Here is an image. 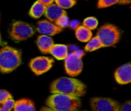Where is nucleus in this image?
Wrapping results in <instances>:
<instances>
[{
	"label": "nucleus",
	"instance_id": "1",
	"mask_svg": "<svg viewBox=\"0 0 131 111\" xmlns=\"http://www.w3.org/2000/svg\"><path fill=\"white\" fill-rule=\"evenodd\" d=\"M52 93H61L80 97L86 93V86L79 80L71 77H61L51 83Z\"/></svg>",
	"mask_w": 131,
	"mask_h": 111
},
{
	"label": "nucleus",
	"instance_id": "2",
	"mask_svg": "<svg viewBox=\"0 0 131 111\" xmlns=\"http://www.w3.org/2000/svg\"><path fill=\"white\" fill-rule=\"evenodd\" d=\"M46 104L52 110L75 111L81 106V100L77 97L61 93H53L47 99Z\"/></svg>",
	"mask_w": 131,
	"mask_h": 111
},
{
	"label": "nucleus",
	"instance_id": "3",
	"mask_svg": "<svg viewBox=\"0 0 131 111\" xmlns=\"http://www.w3.org/2000/svg\"><path fill=\"white\" fill-rule=\"evenodd\" d=\"M21 64L20 51L10 46L3 47L0 50V72L10 73Z\"/></svg>",
	"mask_w": 131,
	"mask_h": 111
},
{
	"label": "nucleus",
	"instance_id": "4",
	"mask_svg": "<svg viewBox=\"0 0 131 111\" xmlns=\"http://www.w3.org/2000/svg\"><path fill=\"white\" fill-rule=\"evenodd\" d=\"M97 37L101 41L102 47H109L115 45L119 41L121 33L117 27L107 24L100 28Z\"/></svg>",
	"mask_w": 131,
	"mask_h": 111
},
{
	"label": "nucleus",
	"instance_id": "5",
	"mask_svg": "<svg viewBox=\"0 0 131 111\" xmlns=\"http://www.w3.org/2000/svg\"><path fill=\"white\" fill-rule=\"evenodd\" d=\"M35 34L33 27L29 24L21 21H15L12 24L10 37L16 42L25 40Z\"/></svg>",
	"mask_w": 131,
	"mask_h": 111
},
{
	"label": "nucleus",
	"instance_id": "6",
	"mask_svg": "<svg viewBox=\"0 0 131 111\" xmlns=\"http://www.w3.org/2000/svg\"><path fill=\"white\" fill-rule=\"evenodd\" d=\"M90 105L94 111H118L121 107L120 103L107 98H92L90 100Z\"/></svg>",
	"mask_w": 131,
	"mask_h": 111
},
{
	"label": "nucleus",
	"instance_id": "7",
	"mask_svg": "<svg viewBox=\"0 0 131 111\" xmlns=\"http://www.w3.org/2000/svg\"><path fill=\"white\" fill-rule=\"evenodd\" d=\"M65 68L67 74L72 77H75L81 72L83 69V62L80 57L74 53H68L65 58Z\"/></svg>",
	"mask_w": 131,
	"mask_h": 111
},
{
	"label": "nucleus",
	"instance_id": "8",
	"mask_svg": "<svg viewBox=\"0 0 131 111\" xmlns=\"http://www.w3.org/2000/svg\"><path fill=\"white\" fill-rule=\"evenodd\" d=\"M54 60L47 57H38L33 58L29 63L31 71L36 75L43 74L52 67Z\"/></svg>",
	"mask_w": 131,
	"mask_h": 111
},
{
	"label": "nucleus",
	"instance_id": "9",
	"mask_svg": "<svg viewBox=\"0 0 131 111\" xmlns=\"http://www.w3.org/2000/svg\"><path fill=\"white\" fill-rule=\"evenodd\" d=\"M37 30L38 33L43 35L52 36L61 33L63 30V28L60 27L47 20H43L38 22Z\"/></svg>",
	"mask_w": 131,
	"mask_h": 111
},
{
	"label": "nucleus",
	"instance_id": "10",
	"mask_svg": "<svg viewBox=\"0 0 131 111\" xmlns=\"http://www.w3.org/2000/svg\"><path fill=\"white\" fill-rule=\"evenodd\" d=\"M115 78L120 85H126L131 81V64H126L118 67L115 72Z\"/></svg>",
	"mask_w": 131,
	"mask_h": 111
},
{
	"label": "nucleus",
	"instance_id": "11",
	"mask_svg": "<svg viewBox=\"0 0 131 111\" xmlns=\"http://www.w3.org/2000/svg\"><path fill=\"white\" fill-rule=\"evenodd\" d=\"M44 15L50 21L55 22L61 17L67 15V12L56 3H52L46 6Z\"/></svg>",
	"mask_w": 131,
	"mask_h": 111
},
{
	"label": "nucleus",
	"instance_id": "12",
	"mask_svg": "<svg viewBox=\"0 0 131 111\" xmlns=\"http://www.w3.org/2000/svg\"><path fill=\"white\" fill-rule=\"evenodd\" d=\"M37 43L39 50L43 53H50V50L54 45L53 39L46 35L39 36L37 38Z\"/></svg>",
	"mask_w": 131,
	"mask_h": 111
},
{
	"label": "nucleus",
	"instance_id": "13",
	"mask_svg": "<svg viewBox=\"0 0 131 111\" xmlns=\"http://www.w3.org/2000/svg\"><path fill=\"white\" fill-rule=\"evenodd\" d=\"M13 109L15 111H34L35 107L31 100L23 99L15 102Z\"/></svg>",
	"mask_w": 131,
	"mask_h": 111
},
{
	"label": "nucleus",
	"instance_id": "14",
	"mask_svg": "<svg viewBox=\"0 0 131 111\" xmlns=\"http://www.w3.org/2000/svg\"><path fill=\"white\" fill-rule=\"evenodd\" d=\"M50 53L58 60H64L68 55V48L64 44H54Z\"/></svg>",
	"mask_w": 131,
	"mask_h": 111
},
{
	"label": "nucleus",
	"instance_id": "15",
	"mask_svg": "<svg viewBox=\"0 0 131 111\" xmlns=\"http://www.w3.org/2000/svg\"><path fill=\"white\" fill-rule=\"evenodd\" d=\"M75 36L80 41L88 42L92 38V33L84 25H79L75 30Z\"/></svg>",
	"mask_w": 131,
	"mask_h": 111
},
{
	"label": "nucleus",
	"instance_id": "16",
	"mask_svg": "<svg viewBox=\"0 0 131 111\" xmlns=\"http://www.w3.org/2000/svg\"><path fill=\"white\" fill-rule=\"evenodd\" d=\"M46 8V6L44 5L40 1H37L31 8L29 12V15L34 19H38L44 14Z\"/></svg>",
	"mask_w": 131,
	"mask_h": 111
},
{
	"label": "nucleus",
	"instance_id": "17",
	"mask_svg": "<svg viewBox=\"0 0 131 111\" xmlns=\"http://www.w3.org/2000/svg\"><path fill=\"white\" fill-rule=\"evenodd\" d=\"M102 47V46L101 41L99 39V38L97 36H95L92 38V39L91 38L88 41L84 49L86 52H93V51L97 50L99 49Z\"/></svg>",
	"mask_w": 131,
	"mask_h": 111
},
{
	"label": "nucleus",
	"instance_id": "18",
	"mask_svg": "<svg viewBox=\"0 0 131 111\" xmlns=\"http://www.w3.org/2000/svg\"><path fill=\"white\" fill-rule=\"evenodd\" d=\"M15 101L12 99H8L0 102V111H10L14 109Z\"/></svg>",
	"mask_w": 131,
	"mask_h": 111
},
{
	"label": "nucleus",
	"instance_id": "19",
	"mask_svg": "<svg viewBox=\"0 0 131 111\" xmlns=\"http://www.w3.org/2000/svg\"><path fill=\"white\" fill-rule=\"evenodd\" d=\"M54 2L63 9L70 8L76 4L75 0H54Z\"/></svg>",
	"mask_w": 131,
	"mask_h": 111
},
{
	"label": "nucleus",
	"instance_id": "20",
	"mask_svg": "<svg viewBox=\"0 0 131 111\" xmlns=\"http://www.w3.org/2000/svg\"><path fill=\"white\" fill-rule=\"evenodd\" d=\"M83 25L90 30H93L98 25V20L94 17H88L83 21Z\"/></svg>",
	"mask_w": 131,
	"mask_h": 111
},
{
	"label": "nucleus",
	"instance_id": "21",
	"mask_svg": "<svg viewBox=\"0 0 131 111\" xmlns=\"http://www.w3.org/2000/svg\"><path fill=\"white\" fill-rule=\"evenodd\" d=\"M119 0H99L97 3V7L99 8L108 7L118 3Z\"/></svg>",
	"mask_w": 131,
	"mask_h": 111
},
{
	"label": "nucleus",
	"instance_id": "22",
	"mask_svg": "<svg viewBox=\"0 0 131 111\" xmlns=\"http://www.w3.org/2000/svg\"><path fill=\"white\" fill-rule=\"evenodd\" d=\"M69 19L67 15H64V16L61 17L60 19H58L56 21H55L56 25H58V27L61 28H64L67 27L69 25Z\"/></svg>",
	"mask_w": 131,
	"mask_h": 111
},
{
	"label": "nucleus",
	"instance_id": "23",
	"mask_svg": "<svg viewBox=\"0 0 131 111\" xmlns=\"http://www.w3.org/2000/svg\"><path fill=\"white\" fill-rule=\"evenodd\" d=\"M12 96L8 91L6 90H0V102H3L8 99H12Z\"/></svg>",
	"mask_w": 131,
	"mask_h": 111
},
{
	"label": "nucleus",
	"instance_id": "24",
	"mask_svg": "<svg viewBox=\"0 0 131 111\" xmlns=\"http://www.w3.org/2000/svg\"><path fill=\"white\" fill-rule=\"evenodd\" d=\"M120 110L122 111H130L131 110V103L130 101L125 103L122 107H121Z\"/></svg>",
	"mask_w": 131,
	"mask_h": 111
},
{
	"label": "nucleus",
	"instance_id": "25",
	"mask_svg": "<svg viewBox=\"0 0 131 111\" xmlns=\"http://www.w3.org/2000/svg\"><path fill=\"white\" fill-rule=\"evenodd\" d=\"M69 25L72 29H76L79 25V22L78 20H72L69 22Z\"/></svg>",
	"mask_w": 131,
	"mask_h": 111
},
{
	"label": "nucleus",
	"instance_id": "26",
	"mask_svg": "<svg viewBox=\"0 0 131 111\" xmlns=\"http://www.w3.org/2000/svg\"><path fill=\"white\" fill-rule=\"evenodd\" d=\"M38 1H40V3H42L43 5H44L45 6H47L48 5H51V4L53 3L54 2V0H38Z\"/></svg>",
	"mask_w": 131,
	"mask_h": 111
},
{
	"label": "nucleus",
	"instance_id": "27",
	"mask_svg": "<svg viewBox=\"0 0 131 111\" xmlns=\"http://www.w3.org/2000/svg\"><path fill=\"white\" fill-rule=\"evenodd\" d=\"M131 2V0H119L118 3L119 5H129Z\"/></svg>",
	"mask_w": 131,
	"mask_h": 111
},
{
	"label": "nucleus",
	"instance_id": "28",
	"mask_svg": "<svg viewBox=\"0 0 131 111\" xmlns=\"http://www.w3.org/2000/svg\"><path fill=\"white\" fill-rule=\"evenodd\" d=\"M47 109H46V107H44L42 108V109H41V110H52V109H51L50 107H47Z\"/></svg>",
	"mask_w": 131,
	"mask_h": 111
},
{
	"label": "nucleus",
	"instance_id": "29",
	"mask_svg": "<svg viewBox=\"0 0 131 111\" xmlns=\"http://www.w3.org/2000/svg\"><path fill=\"white\" fill-rule=\"evenodd\" d=\"M1 43V35H0V44Z\"/></svg>",
	"mask_w": 131,
	"mask_h": 111
}]
</instances>
